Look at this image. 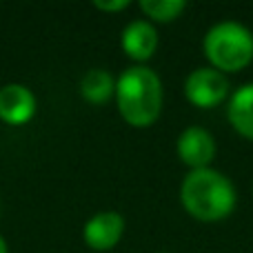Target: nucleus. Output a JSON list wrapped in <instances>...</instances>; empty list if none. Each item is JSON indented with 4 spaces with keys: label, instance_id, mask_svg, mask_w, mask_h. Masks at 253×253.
<instances>
[{
    "label": "nucleus",
    "instance_id": "nucleus-1",
    "mask_svg": "<svg viewBox=\"0 0 253 253\" xmlns=\"http://www.w3.org/2000/svg\"><path fill=\"white\" fill-rule=\"evenodd\" d=\"M180 202L191 218L218 222L236 209V189L224 173L215 169H196L182 180Z\"/></svg>",
    "mask_w": 253,
    "mask_h": 253
},
{
    "label": "nucleus",
    "instance_id": "nucleus-2",
    "mask_svg": "<svg viewBox=\"0 0 253 253\" xmlns=\"http://www.w3.org/2000/svg\"><path fill=\"white\" fill-rule=\"evenodd\" d=\"M116 105L126 125L144 129L162 111V83L149 67H129L116 80Z\"/></svg>",
    "mask_w": 253,
    "mask_h": 253
},
{
    "label": "nucleus",
    "instance_id": "nucleus-3",
    "mask_svg": "<svg viewBox=\"0 0 253 253\" xmlns=\"http://www.w3.org/2000/svg\"><path fill=\"white\" fill-rule=\"evenodd\" d=\"M207 60L220 74H233L251 65L253 60V34L240 22H218L207 31L202 40Z\"/></svg>",
    "mask_w": 253,
    "mask_h": 253
},
{
    "label": "nucleus",
    "instance_id": "nucleus-4",
    "mask_svg": "<svg viewBox=\"0 0 253 253\" xmlns=\"http://www.w3.org/2000/svg\"><path fill=\"white\" fill-rule=\"evenodd\" d=\"M229 96V80L213 67L193 69L184 80V98L198 109H213Z\"/></svg>",
    "mask_w": 253,
    "mask_h": 253
},
{
    "label": "nucleus",
    "instance_id": "nucleus-5",
    "mask_svg": "<svg viewBox=\"0 0 253 253\" xmlns=\"http://www.w3.org/2000/svg\"><path fill=\"white\" fill-rule=\"evenodd\" d=\"M178 158L182 160V165L191 167V171L196 169H207L209 162L215 158V140L202 126H189L178 135Z\"/></svg>",
    "mask_w": 253,
    "mask_h": 253
},
{
    "label": "nucleus",
    "instance_id": "nucleus-6",
    "mask_svg": "<svg viewBox=\"0 0 253 253\" xmlns=\"http://www.w3.org/2000/svg\"><path fill=\"white\" fill-rule=\"evenodd\" d=\"M125 233V218L118 211H100L91 215L83 229V238L89 249L109 251L120 242Z\"/></svg>",
    "mask_w": 253,
    "mask_h": 253
},
{
    "label": "nucleus",
    "instance_id": "nucleus-7",
    "mask_svg": "<svg viewBox=\"0 0 253 253\" xmlns=\"http://www.w3.org/2000/svg\"><path fill=\"white\" fill-rule=\"evenodd\" d=\"M36 114V96L27 84L9 83L0 89V120L7 125H27Z\"/></svg>",
    "mask_w": 253,
    "mask_h": 253
},
{
    "label": "nucleus",
    "instance_id": "nucleus-8",
    "mask_svg": "<svg viewBox=\"0 0 253 253\" xmlns=\"http://www.w3.org/2000/svg\"><path fill=\"white\" fill-rule=\"evenodd\" d=\"M120 44H123V51L131 60L144 62L158 49V31L149 20H133L125 27Z\"/></svg>",
    "mask_w": 253,
    "mask_h": 253
},
{
    "label": "nucleus",
    "instance_id": "nucleus-9",
    "mask_svg": "<svg viewBox=\"0 0 253 253\" xmlns=\"http://www.w3.org/2000/svg\"><path fill=\"white\" fill-rule=\"evenodd\" d=\"M227 118L238 133L253 140V83L242 84L231 96Z\"/></svg>",
    "mask_w": 253,
    "mask_h": 253
},
{
    "label": "nucleus",
    "instance_id": "nucleus-10",
    "mask_svg": "<svg viewBox=\"0 0 253 253\" xmlns=\"http://www.w3.org/2000/svg\"><path fill=\"white\" fill-rule=\"evenodd\" d=\"M116 93V80L111 78L109 71L105 69H91L80 80V96L91 105H105Z\"/></svg>",
    "mask_w": 253,
    "mask_h": 253
},
{
    "label": "nucleus",
    "instance_id": "nucleus-11",
    "mask_svg": "<svg viewBox=\"0 0 253 253\" xmlns=\"http://www.w3.org/2000/svg\"><path fill=\"white\" fill-rule=\"evenodd\" d=\"M140 9L147 18L156 22H171L187 9L184 0H142Z\"/></svg>",
    "mask_w": 253,
    "mask_h": 253
},
{
    "label": "nucleus",
    "instance_id": "nucleus-12",
    "mask_svg": "<svg viewBox=\"0 0 253 253\" xmlns=\"http://www.w3.org/2000/svg\"><path fill=\"white\" fill-rule=\"evenodd\" d=\"M93 7L100 9V11H123V9L129 7V0H114V2H102V0H96Z\"/></svg>",
    "mask_w": 253,
    "mask_h": 253
},
{
    "label": "nucleus",
    "instance_id": "nucleus-13",
    "mask_svg": "<svg viewBox=\"0 0 253 253\" xmlns=\"http://www.w3.org/2000/svg\"><path fill=\"white\" fill-rule=\"evenodd\" d=\"M0 253H9L7 242H4V238H2V236H0Z\"/></svg>",
    "mask_w": 253,
    "mask_h": 253
}]
</instances>
